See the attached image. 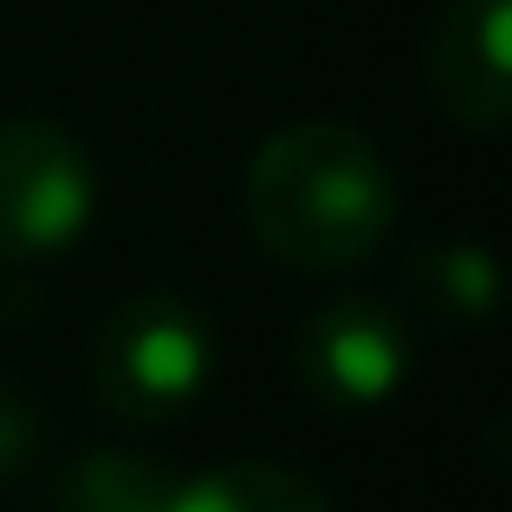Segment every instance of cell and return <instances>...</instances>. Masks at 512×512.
I'll return each instance as SVG.
<instances>
[{
	"label": "cell",
	"mask_w": 512,
	"mask_h": 512,
	"mask_svg": "<svg viewBox=\"0 0 512 512\" xmlns=\"http://www.w3.org/2000/svg\"><path fill=\"white\" fill-rule=\"evenodd\" d=\"M409 286L448 325H487L500 312V266L480 240H441L409 260Z\"/></svg>",
	"instance_id": "cell-8"
},
{
	"label": "cell",
	"mask_w": 512,
	"mask_h": 512,
	"mask_svg": "<svg viewBox=\"0 0 512 512\" xmlns=\"http://www.w3.org/2000/svg\"><path fill=\"white\" fill-rule=\"evenodd\" d=\"M415 370V338L396 305L383 299H338L305 318L299 331V383L318 409L363 415L383 409Z\"/></svg>",
	"instance_id": "cell-4"
},
{
	"label": "cell",
	"mask_w": 512,
	"mask_h": 512,
	"mask_svg": "<svg viewBox=\"0 0 512 512\" xmlns=\"http://www.w3.org/2000/svg\"><path fill=\"white\" fill-rule=\"evenodd\" d=\"M39 454V409L13 383H0V480H13Z\"/></svg>",
	"instance_id": "cell-9"
},
{
	"label": "cell",
	"mask_w": 512,
	"mask_h": 512,
	"mask_svg": "<svg viewBox=\"0 0 512 512\" xmlns=\"http://www.w3.org/2000/svg\"><path fill=\"white\" fill-rule=\"evenodd\" d=\"M169 512H331L325 487L279 461H227L182 480Z\"/></svg>",
	"instance_id": "cell-7"
},
{
	"label": "cell",
	"mask_w": 512,
	"mask_h": 512,
	"mask_svg": "<svg viewBox=\"0 0 512 512\" xmlns=\"http://www.w3.org/2000/svg\"><path fill=\"white\" fill-rule=\"evenodd\" d=\"M512 0H448L428 39V85L461 130L512 124Z\"/></svg>",
	"instance_id": "cell-5"
},
{
	"label": "cell",
	"mask_w": 512,
	"mask_h": 512,
	"mask_svg": "<svg viewBox=\"0 0 512 512\" xmlns=\"http://www.w3.org/2000/svg\"><path fill=\"white\" fill-rule=\"evenodd\" d=\"M98 221V169L52 117L0 124V260H52Z\"/></svg>",
	"instance_id": "cell-3"
},
{
	"label": "cell",
	"mask_w": 512,
	"mask_h": 512,
	"mask_svg": "<svg viewBox=\"0 0 512 512\" xmlns=\"http://www.w3.org/2000/svg\"><path fill=\"white\" fill-rule=\"evenodd\" d=\"M214 376V331L175 292L124 299L91 338V389L130 428H163L201 402Z\"/></svg>",
	"instance_id": "cell-2"
},
{
	"label": "cell",
	"mask_w": 512,
	"mask_h": 512,
	"mask_svg": "<svg viewBox=\"0 0 512 512\" xmlns=\"http://www.w3.org/2000/svg\"><path fill=\"white\" fill-rule=\"evenodd\" d=\"M240 201H247L253 240L299 273L363 266L396 227V175L383 150L338 117L273 130L253 150Z\"/></svg>",
	"instance_id": "cell-1"
},
{
	"label": "cell",
	"mask_w": 512,
	"mask_h": 512,
	"mask_svg": "<svg viewBox=\"0 0 512 512\" xmlns=\"http://www.w3.org/2000/svg\"><path fill=\"white\" fill-rule=\"evenodd\" d=\"M182 480L130 448H91L59 474L52 512H169Z\"/></svg>",
	"instance_id": "cell-6"
}]
</instances>
